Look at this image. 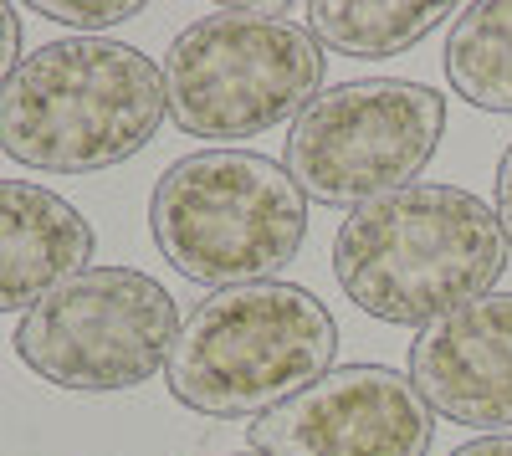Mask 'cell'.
I'll use <instances>...</instances> for the list:
<instances>
[{"instance_id":"30bf717a","label":"cell","mask_w":512,"mask_h":456,"mask_svg":"<svg viewBox=\"0 0 512 456\" xmlns=\"http://www.w3.org/2000/svg\"><path fill=\"white\" fill-rule=\"evenodd\" d=\"M93 221L47 185L0 180V313L36 308L62 282L88 272Z\"/></svg>"},{"instance_id":"277c9868","label":"cell","mask_w":512,"mask_h":456,"mask_svg":"<svg viewBox=\"0 0 512 456\" xmlns=\"http://www.w3.org/2000/svg\"><path fill=\"white\" fill-rule=\"evenodd\" d=\"M149 231L180 277L226 293L272 282L297 262L308 241V195L267 154L200 149L159 175Z\"/></svg>"},{"instance_id":"7a4b0ae2","label":"cell","mask_w":512,"mask_h":456,"mask_svg":"<svg viewBox=\"0 0 512 456\" xmlns=\"http://www.w3.org/2000/svg\"><path fill=\"white\" fill-rule=\"evenodd\" d=\"M169 118L164 67L128 41L62 36L0 88V154L41 175H98L154 144Z\"/></svg>"},{"instance_id":"9a60e30c","label":"cell","mask_w":512,"mask_h":456,"mask_svg":"<svg viewBox=\"0 0 512 456\" xmlns=\"http://www.w3.org/2000/svg\"><path fill=\"white\" fill-rule=\"evenodd\" d=\"M492 216L502 226V241L512 246V144L497 159V195H492Z\"/></svg>"},{"instance_id":"8fae6325","label":"cell","mask_w":512,"mask_h":456,"mask_svg":"<svg viewBox=\"0 0 512 456\" xmlns=\"http://www.w3.org/2000/svg\"><path fill=\"white\" fill-rule=\"evenodd\" d=\"M456 11L461 6H420V0H313L308 31L318 47L344 57H400L441 21H456Z\"/></svg>"},{"instance_id":"e0dca14e","label":"cell","mask_w":512,"mask_h":456,"mask_svg":"<svg viewBox=\"0 0 512 456\" xmlns=\"http://www.w3.org/2000/svg\"><path fill=\"white\" fill-rule=\"evenodd\" d=\"M231 456H262V451H231Z\"/></svg>"},{"instance_id":"ba28073f","label":"cell","mask_w":512,"mask_h":456,"mask_svg":"<svg viewBox=\"0 0 512 456\" xmlns=\"http://www.w3.org/2000/svg\"><path fill=\"white\" fill-rule=\"evenodd\" d=\"M436 436L431 405L410 375L384 364L328 369L318 385L246 426V451L262 456H425Z\"/></svg>"},{"instance_id":"3957f363","label":"cell","mask_w":512,"mask_h":456,"mask_svg":"<svg viewBox=\"0 0 512 456\" xmlns=\"http://www.w3.org/2000/svg\"><path fill=\"white\" fill-rule=\"evenodd\" d=\"M333 354L338 323L308 287L251 282L190 308L169 349L164 385L195 416L256 421L318 385Z\"/></svg>"},{"instance_id":"52a82bcc","label":"cell","mask_w":512,"mask_h":456,"mask_svg":"<svg viewBox=\"0 0 512 456\" xmlns=\"http://www.w3.org/2000/svg\"><path fill=\"white\" fill-rule=\"evenodd\" d=\"M180 318L169 287L139 267H88L16 323L31 375L77 395L139 390L169 364Z\"/></svg>"},{"instance_id":"6da1fadb","label":"cell","mask_w":512,"mask_h":456,"mask_svg":"<svg viewBox=\"0 0 512 456\" xmlns=\"http://www.w3.org/2000/svg\"><path fill=\"white\" fill-rule=\"evenodd\" d=\"M507 267L492 205L456 185H405L364 200L333 236V277L379 323L425 328L487 298Z\"/></svg>"},{"instance_id":"2e32d148","label":"cell","mask_w":512,"mask_h":456,"mask_svg":"<svg viewBox=\"0 0 512 456\" xmlns=\"http://www.w3.org/2000/svg\"><path fill=\"white\" fill-rule=\"evenodd\" d=\"M451 456H512V436H477V441L456 446Z\"/></svg>"},{"instance_id":"8992f818","label":"cell","mask_w":512,"mask_h":456,"mask_svg":"<svg viewBox=\"0 0 512 456\" xmlns=\"http://www.w3.org/2000/svg\"><path fill=\"white\" fill-rule=\"evenodd\" d=\"M446 134V98L410 77H359L318 93L282 144V170L308 200L364 205L420 185Z\"/></svg>"},{"instance_id":"5bb4252c","label":"cell","mask_w":512,"mask_h":456,"mask_svg":"<svg viewBox=\"0 0 512 456\" xmlns=\"http://www.w3.org/2000/svg\"><path fill=\"white\" fill-rule=\"evenodd\" d=\"M16 67H21V16L16 6H0V88L11 82Z\"/></svg>"},{"instance_id":"9c48e42d","label":"cell","mask_w":512,"mask_h":456,"mask_svg":"<svg viewBox=\"0 0 512 456\" xmlns=\"http://www.w3.org/2000/svg\"><path fill=\"white\" fill-rule=\"evenodd\" d=\"M410 385L456 426H512V293H487L410 344Z\"/></svg>"},{"instance_id":"5b68a950","label":"cell","mask_w":512,"mask_h":456,"mask_svg":"<svg viewBox=\"0 0 512 456\" xmlns=\"http://www.w3.org/2000/svg\"><path fill=\"white\" fill-rule=\"evenodd\" d=\"M323 67L318 36L287 6H226L169 41V118L195 139H256L308 113Z\"/></svg>"},{"instance_id":"4fadbf2b","label":"cell","mask_w":512,"mask_h":456,"mask_svg":"<svg viewBox=\"0 0 512 456\" xmlns=\"http://www.w3.org/2000/svg\"><path fill=\"white\" fill-rule=\"evenodd\" d=\"M31 11H36V16H47V21H57V26H72V31H82V36H98V31H108V26H118V21H134L144 6H139V0H103V6L31 0Z\"/></svg>"},{"instance_id":"7c38bea8","label":"cell","mask_w":512,"mask_h":456,"mask_svg":"<svg viewBox=\"0 0 512 456\" xmlns=\"http://www.w3.org/2000/svg\"><path fill=\"white\" fill-rule=\"evenodd\" d=\"M451 88L487 113H512V0L461 6L446 26Z\"/></svg>"}]
</instances>
